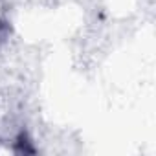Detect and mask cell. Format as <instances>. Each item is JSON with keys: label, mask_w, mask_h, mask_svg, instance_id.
<instances>
[{"label": "cell", "mask_w": 156, "mask_h": 156, "mask_svg": "<svg viewBox=\"0 0 156 156\" xmlns=\"http://www.w3.org/2000/svg\"><path fill=\"white\" fill-rule=\"evenodd\" d=\"M6 22H2V20H0V41H2L4 39V35H6V26H4Z\"/></svg>", "instance_id": "obj_1"}]
</instances>
